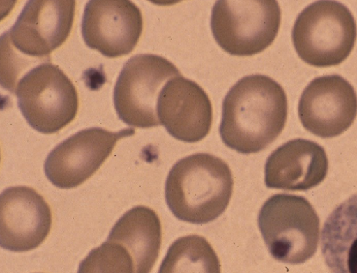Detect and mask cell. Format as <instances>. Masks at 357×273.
<instances>
[{
    "label": "cell",
    "instance_id": "6da1fadb",
    "mask_svg": "<svg viewBox=\"0 0 357 273\" xmlns=\"http://www.w3.org/2000/svg\"><path fill=\"white\" fill-rule=\"evenodd\" d=\"M287 108L286 91L274 79L259 74L244 77L223 100V143L242 155L265 150L284 130Z\"/></svg>",
    "mask_w": 357,
    "mask_h": 273
},
{
    "label": "cell",
    "instance_id": "7a4b0ae2",
    "mask_svg": "<svg viewBox=\"0 0 357 273\" xmlns=\"http://www.w3.org/2000/svg\"><path fill=\"white\" fill-rule=\"evenodd\" d=\"M231 170L222 159L195 153L171 169L165 200L173 215L192 224H207L227 210L233 193Z\"/></svg>",
    "mask_w": 357,
    "mask_h": 273
},
{
    "label": "cell",
    "instance_id": "3957f363",
    "mask_svg": "<svg viewBox=\"0 0 357 273\" xmlns=\"http://www.w3.org/2000/svg\"><path fill=\"white\" fill-rule=\"evenodd\" d=\"M75 1H29L13 27L2 34L1 58L20 70L51 61L50 54L68 38Z\"/></svg>",
    "mask_w": 357,
    "mask_h": 273
},
{
    "label": "cell",
    "instance_id": "277c9868",
    "mask_svg": "<svg viewBox=\"0 0 357 273\" xmlns=\"http://www.w3.org/2000/svg\"><path fill=\"white\" fill-rule=\"evenodd\" d=\"M259 227L268 251L275 260L301 265L316 254L321 220L301 196L277 194L265 202Z\"/></svg>",
    "mask_w": 357,
    "mask_h": 273
},
{
    "label": "cell",
    "instance_id": "5b68a950",
    "mask_svg": "<svg viewBox=\"0 0 357 273\" xmlns=\"http://www.w3.org/2000/svg\"><path fill=\"white\" fill-rule=\"evenodd\" d=\"M357 37L356 20L337 1L314 2L297 17L292 41L300 58L309 65L331 67L348 58Z\"/></svg>",
    "mask_w": 357,
    "mask_h": 273
},
{
    "label": "cell",
    "instance_id": "8992f818",
    "mask_svg": "<svg viewBox=\"0 0 357 273\" xmlns=\"http://www.w3.org/2000/svg\"><path fill=\"white\" fill-rule=\"evenodd\" d=\"M281 21V8L274 0H223L213 7L211 29L223 51L232 56H252L274 42Z\"/></svg>",
    "mask_w": 357,
    "mask_h": 273
},
{
    "label": "cell",
    "instance_id": "52a82bcc",
    "mask_svg": "<svg viewBox=\"0 0 357 273\" xmlns=\"http://www.w3.org/2000/svg\"><path fill=\"white\" fill-rule=\"evenodd\" d=\"M15 94L22 116L40 133L59 132L73 121L78 111L75 86L51 62L34 67L22 77Z\"/></svg>",
    "mask_w": 357,
    "mask_h": 273
},
{
    "label": "cell",
    "instance_id": "ba28073f",
    "mask_svg": "<svg viewBox=\"0 0 357 273\" xmlns=\"http://www.w3.org/2000/svg\"><path fill=\"white\" fill-rule=\"evenodd\" d=\"M181 75L177 67L162 56L142 54L121 69L114 89V104L121 121L137 128L160 125L158 102L165 84Z\"/></svg>",
    "mask_w": 357,
    "mask_h": 273
},
{
    "label": "cell",
    "instance_id": "9c48e42d",
    "mask_svg": "<svg viewBox=\"0 0 357 273\" xmlns=\"http://www.w3.org/2000/svg\"><path fill=\"white\" fill-rule=\"evenodd\" d=\"M134 133V129L111 132L98 127L79 131L49 153L45 160V173L58 188L78 187L98 172L121 139Z\"/></svg>",
    "mask_w": 357,
    "mask_h": 273
},
{
    "label": "cell",
    "instance_id": "30bf717a",
    "mask_svg": "<svg viewBox=\"0 0 357 273\" xmlns=\"http://www.w3.org/2000/svg\"><path fill=\"white\" fill-rule=\"evenodd\" d=\"M298 115L302 125L321 138H334L348 130L357 116L354 86L339 75L312 79L300 98Z\"/></svg>",
    "mask_w": 357,
    "mask_h": 273
},
{
    "label": "cell",
    "instance_id": "8fae6325",
    "mask_svg": "<svg viewBox=\"0 0 357 273\" xmlns=\"http://www.w3.org/2000/svg\"><path fill=\"white\" fill-rule=\"evenodd\" d=\"M143 31L141 10L126 0H94L86 5L82 36L89 48L107 58L130 54Z\"/></svg>",
    "mask_w": 357,
    "mask_h": 273
},
{
    "label": "cell",
    "instance_id": "7c38bea8",
    "mask_svg": "<svg viewBox=\"0 0 357 273\" xmlns=\"http://www.w3.org/2000/svg\"><path fill=\"white\" fill-rule=\"evenodd\" d=\"M52 212L33 188L14 186L0 196V245L12 252L40 247L52 228Z\"/></svg>",
    "mask_w": 357,
    "mask_h": 273
},
{
    "label": "cell",
    "instance_id": "4fadbf2b",
    "mask_svg": "<svg viewBox=\"0 0 357 273\" xmlns=\"http://www.w3.org/2000/svg\"><path fill=\"white\" fill-rule=\"evenodd\" d=\"M158 116L171 136L185 143H197L212 127L213 107L200 86L178 76L161 91Z\"/></svg>",
    "mask_w": 357,
    "mask_h": 273
},
{
    "label": "cell",
    "instance_id": "5bb4252c",
    "mask_svg": "<svg viewBox=\"0 0 357 273\" xmlns=\"http://www.w3.org/2000/svg\"><path fill=\"white\" fill-rule=\"evenodd\" d=\"M328 173L326 150L314 141L295 139L273 151L265 164V185L271 189L307 191Z\"/></svg>",
    "mask_w": 357,
    "mask_h": 273
},
{
    "label": "cell",
    "instance_id": "9a60e30c",
    "mask_svg": "<svg viewBox=\"0 0 357 273\" xmlns=\"http://www.w3.org/2000/svg\"><path fill=\"white\" fill-rule=\"evenodd\" d=\"M161 240L160 217L152 208L139 205L121 216L106 242L118 243L128 250L135 273H150L160 255Z\"/></svg>",
    "mask_w": 357,
    "mask_h": 273
},
{
    "label": "cell",
    "instance_id": "2e32d148",
    "mask_svg": "<svg viewBox=\"0 0 357 273\" xmlns=\"http://www.w3.org/2000/svg\"><path fill=\"white\" fill-rule=\"evenodd\" d=\"M321 248L331 273H357V193L327 218Z\"/></svg>",
    "mask_w": 357,
    "mask_h": 273
},
{
    "label": "cell",
    "instance_id": "e0dca14e",
    "mask_svg": "<svg viewBox=\"0 0 357 273\" xmlns=\"http://www.w3.org/2000/svg\"><path fill=\"white\" fill-rule=\"evenodd\" d=\"M158 273H222L214 248L200 235L178 238L168 249Z\"/></svg>",
    "mask_w": 357,
    "mask_h": 273
},
{
    "label": "cell",
    "instance_id": "ac0fdd59",
    "mask_svg": "<svg viewBox=\"0 0 357 273\" xmlns=\"http://www.w3.org/2000/svg\"><path fill=\"white\" fill-rule=\"evenodd\" d=\"M78 273H135L132 258L118 243L104 242L82 260Z\"/></svg>",
    "mask_w": 357,
    "mask_h": 273
}]
</instances>
